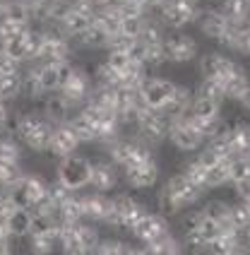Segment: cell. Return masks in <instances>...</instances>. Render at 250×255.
Wrapping results in <instances>:
<instances>
[{"label":"cell","mask_w":250,"mask_h":255,"mask_svg":"<svg viewBox=\"0 0 250 255\" xmlns=\"http://www.w3.org/2000/svg\"><path fill=\"white\" fill-rule=\"evenodd\" d=\"M51 132H53V123L46 121L41 114L36 111H17V140L22 142V147H27L29 152L36 154H46L48 142H51Z\"/></svg>","instance_id":"6da1fadb"},{"label":"cell","mask_w":250,"mask_h":255,"mask_svg":"<svg viewBox=\"0 0 250 255\" xmlns=\"http://www.w3.org/2000/svg\"><path fill=\"white\" fill-rule=\"evenodd\" d=\"M200 10L202 7L190 2V0H161L154 19L168 31H183L188 24H193L197 19Z\"/></svg>","instance_id":"7a4b0ae2"},{"label":"cell","mask_w":250,"mask_h":255,"mask_svg":"<svg viewBox=\"0 0 250 255\" xmlns=\"http://www.w3.org/2000/svg\"><path fill=\"white\" fill-rule=\"evenodd\" d=\"M89 176H92V159L80 156L77 152L60 159L56 171V181L70 193H80L84 188H89Z\"/></svg>","instance_id":"3957f363"},{"label":"cell","mask_w":250,"mask_h":255,"mask_svg":"<svg viewBox=\"0 0 250 255\" xmlns=\"http://www.w3.org/2000/svg\"><path fill=\"white\" fill-rule=\"evenodd\" d=\"M176 82L173 80H168V77H161V75H149L142 85L137 87V97L139 101L147 106V109H152V111H164L168 106V101L171 97L176 94Z\"/></svg>","instance_id":"277c9868"},{"label":"cell","mask_w":250,"mask_h":255,"mask_svg":"<svg viewBox=\"0 0 250 255\" xmlns=\"http://www.w3.org/2000/svg\"><path fill=\"white\" fill-rule=\"evenodd\" d=\"M168 128H171V121L164 111H152L147 106H142L137 114V121H135V135L139 140H144L147 144H159L168 137Z\"/></svg>","instance_id":"5b68a950"},{"label":"cell","mask_w":250,"mask_h":255,"mask_svg":"<svg viewBox=\"0 0 250 255\" xmlns=\"http://www.w3.org/2000/svg\"><path fill=\"white\" fill-rule=\"evenodd\" d=\"M164 56H166V63L188 65L200 56V43L185 31H168L164 36Z\"/></svg>","instance_id":"8992f818"},{"label":"cell","mask_w":250,"mask_h":255,"mask_svg":"<svg viewBox=\"0 0 250 255\" xmlns=\"http://www.w3.org/2000/svg\"><path fill=\"white\" fill-rule=\"evenodd\" d=\"M144 212L142 202L132 198L130 193H116L111 198V214L106 219V224L111 229H130V224Z\"/></svg>","instance_id":"52a82bcc"},{"label":"cell","mask_w":250,"mask_h":255,"mask_svg":"<svg viewBox=\"0 0 250 255\" xmlns=\"http://www.w3.org/2000/svg\"><path fill=\"white\" fill-rule=\"evenodd\" d=\"M127 231H130L139 243L147 246V243H152V241H156V239H161V236H166L171 229H168L166 217H161L159 212H147V210H144V212L130 224Z\"/></svg>","instance_id":"ba28073f"},{"label":"cell","mask_w":250,"mask_h":255,"mask_svg":"<svg viewBox=\"0 0 250 255\" xmlns=\"http://www.w3.org/2000/svg\"><path fill=\"white\" fill-rule=\"evenodd\" d=\"M166 140L171 142L178 152H185V154L197 152V149L205 147V135H202L188 118H185V121H173V123H171Z\"/></svg>","instance_id":"9c48e42d"},{"label":"cell","mask_w":250,"mask_h":255,"mask_svg":"<svg viewBox=\"0 0 250 255\" xmlns=\"http://www.w3.org/2000/svg\"><path fill=\"white\" fill-rule=\"evenodd\" d=\"M164 188L176 198V202L181 205L183 210L195 207L200 200L205 198V193H207V190H202L200 185H195L185 173H181V171H178V173H171L166 178V183H164Z\"/></svg>","instance_id":"30bf717a"},{"label":"cell","mask_w":250,"mask_h":255,"mask_svg":"<svg viewBox=\"0 0 250 255\" xmlns=\"http://www.w3.org/2000/svg\"><path fill=\"white\" fill-rule=\"evenodd\" d=\"M121 183V171L109 156H97L92 159V176H89V188L97 193H109Z\"/></svg>","instance_id":"8fae6325"},{"label":"cell","mask_w":250,"mask_h":255,"mask_svg":"<svg viewBox=\"0 0 250 255\" xmlns=\"http://www.w3.org/2000/svg\"><path fill=\"white\" fill-rule=\"evenodd\" d=\"M77 207H80V214H82V222L106 224V219L111 214V198L106 193L92 190L89 195H77Z\"/></svg>","instance_id":"7c38bea8"},{"label":"cell","mask_w":250,"mask_h":255,"mask_svg":"<svg viewBox=\"0 0 250 255\" xmlns=\"http://www.w3.org/2000/svg\"><path fill=\"white\" fill-rule=\"evenodd\" d=\"M121 178H123L130 188H135V190H147V188H154V185L159 183V178H161V169H159L156 156L149 159V161H142V164L132 166V169L121 171Z\"/></svg>","instance_id":"4fadbf2b"},{"label":"cell","mask_w":250,"mask_h":255,"mask_svg":"<svg viewBox=\"0 0 250 255\" xmlns=\"http://www.w3.org/2000/svg\"><path fill=\"white\" fill-rule=\"evenodd\" d=\"M92 89H94V82H92V75L84 70V68H77L75 75L70 77L65 85L60 87L58 92L65 97V99L75 106V109H80L84 101L89 99V94H92Z\"/></svg>","instance_id":"5bb4252c"},{"label":"cell","mask_w":250,"mask_h":255,"mask_svg":"<svg viewBox=\"0 0 250 255\" xmlns=\"http://www.w3.org/2000/svg\"><path fill=\"white\" fill-rule=\"evenodd\" d=\"M80 149V140L75 137V132H72V128L68 123H58L53 126V132H51V142H48V149H46V154H51L53 159H65V156L75 154Z\"/></svg>","instance_id":"9a60e30c"},{"label":"cell","mask_w":250,"mask_h":255,"mask_svg":"<svg viewBox=\"0 0 250 255\" xmlns=\"http://www.w3.org/2000/svg\"><path fill=\"white\" fill-rule=\"evenodd\" d=\"M197 27L202 31V36H207L209 41H217L222 43V39L226 36V31H229V19H226V14L222 10H217V7H202L200 14H197Z\"/></svg>","instance_id":"2e32d148"},{"label":"cell","mask_w":250,"mask_h":255,"mask_svg":"<svg viewBox=\"0 0 250 255\" xmlns=\"http://www.w3.org/2000/svg\"><path fill=\"white\" fill-rule=\"evenodd\" d=\"M39 101H41V109H43L41 116L46 118V121H51L53 126L70 121V116L77 111V109H75L60 92H48V94H43Z\"/></svg>","instance_id":"e0dca14e"},{"label":"cell","mask_w":250,"mask_h":255,"mask_svg":"<svg viewBox=\"0 0 250 255\" xmlns=\"http://www.w3.org/2000/svg\"><path fill=\"white\" fill-rule=\"evenodd\" d=\"M31 217H34L31 210L12 207L7 212V217H5V231H7V236H12V239H27L29 234H31Z\"/></svg>","instance_id":"ac0fdd59"},{"label":"cell","mask_w":250,"mask_h":255,"mask_svg":"<svg viewBox=\"0 0 250 255\" xmlns=\"http://www.w3.org/2000/svg\"><path fill=\"white\" fill-rule=\"evenodd\" d=\"M219 116H222V101L207 99V97H197V94L193 97L190 116H188V118H197V121H217Z\"/></svg>","instance_id":"d6986e66"},{"label":"cell","mask_w":250,"mask_h":255,"mask_svg":"<svg viewBox=\"0 0 250 255\" xmlns=\"http://www.w3.org/2000/svg\"><path fill=\"white\" fill-rule=\"evenodd\" d=\"M229 149H231V154L250 156V126L246 121L234 123L231 135H229Z\"/></svg>","instance_id":"ffe728a7"},{"label":"cell","mask_w":250,"mask_h":255,"mask_svg":"<svg viewBox=\"0 0 250 255\" xmlns=\"http://www.w3.org/2000/svg\"><path fill=\"white\" fill-rule=\"evenodd\" d=\"M226 58L229 56L222 53V51H207V53L197 56V72H200V77H217L222 72Z\"/></svg>","instance_id":"44dd1931"},{"label":"cell","mask_w":250,"mask_h":255,"mask_svg":"<svg viewBox=\"0 0 250 255\" xmlns=\"http://www.w3.org/2000/svg\"><path fill=\"white\" fill-rule=\"evenodd\" d=\"M29 251L31 255H53L58 251V231L48 234H29Z\"/></svg>","instance_id":"7402d4cb"},{"label":"cell","mask_w":250,"mask_h":255,"mask_svg":"<svg viewBox=\"0 0 250 255\" xmlns=\"http://www.w3.org/2000/svg\"><path fill=\"white\" fill-rule=\"evenodd\" d=\"M24 31H27V29H24ZM24 31H22V34H14V36L5 39V41H0V51L10 58V60L19 63V65L27 63V41H24Z\"/></svg>","instance_id":"603a6c76"},{"label":"cell","mask_w":250,"mask_h":255,"mask_svg":"<svg viewBox=\"0 0 250 255\" xmlns=\"http://www.w3.org/2000/svg\"><path fill=\"white\" fill-rule=\"evenodd\" d=\"M34 65H36V63H34ZM36 75H39V85H41L43 94H48V92H58V89H60L58 63H39V65H36Z\"/></svg>","instance_id":"cb8c5ba5"},{"label":"cell","mask_w":250,"mask_h":255,"mask_svg":"<svg viewBox=\"0 0 250 255\" xmlns=\"http://www.w3.org/2000/svg\"><path fill=\"white\" fill-rule=\"evenodd\" d=\"M19 94H22V70L0 75V99L10 104V101L19 99Z\"/></svg>","instance_id":"d4e9b609"},{"label":"cell","mask_w":250,"mask_h":255,"mask_svg":"<svg viewBox=\"0 0 250 255\" xmlns=\"http://www.w3.org/2000/svg\"><path fill=\"white\" fill-rule=\"evenodd\" d=\"M222 46L234 51L236 56L250 58V27L243 29V31H236V34H226L222 39Z\"/></svg>","instance_id":"484cf974"},{"label":"cell","mask_w":250,"mask_h":255,"mask_svg":"<svg viewBox=\"0 0 250 255\" xmlns=\"http://www.w3.org/2000/svg\"><path fill=\"white\" fill-rule=\"evenodd\" d=\"M200 210H202L205 217L214 219V222L222 224V227L231 224V205H226L224 200H209V202H205Z\"/></svg>","instance_id":"4316f807"},{"label":"cell","mask_w":250,"mask_h":255,"mask_svg":"<svg viewBox=\"0 0 250 255\" xmlns=\"http://www.w3.org/2000/svg\"><path fill=\"white\" fill-rule=\"evenodd\" d=\"M229 169H226V159L224 161H217L214 166H209L205 171V188L207 190H217V188H224L229 185Z\"/></svg>","instance_id":"83f0119b"},{"label":"cell","mask_w":250,"mask_h":255,"mask_svg":"<svg viewBox=\"0 0 250 255\" xmlns=\"http://www.w3.org/2000/svg\"><path fill=\"white\" fill-rule=\"evenodd\" d=\"M226 169H229V181L236 183L243 178H250V156L231 154L226 159Z\"/></svg>","instance_id":"f1b7e54d"},{"label":"cell","mask_w":250,"mask_h":255,"mask_svg":"<svg viewBox=\"0 0 250 255\" xmlns=\"http://www.w3.org/2000/svg\"><path fill=\"white\" fill-rule=\"evenodd\" d=\"M77 236H80V243L84 246V251L89 255L94 253L99 248V243H101L99 229L94 224H89V222H77Z\"/></svg>","instance_id":"f546056e"},{"label":"cell","mask_w":250,"mask_h":255,"mask_svg":"<svg viewBox=\"0 0 250 255\" xmlns=\"http://www.w3.org/2000/svg\"><path fill=\"white\" fill-rule=\"evenodd\" d=\"M156 207H159V214L161 217H178V214L183 212V207L176 202V198L168 193L166 188L161 185V190H159V198H156Z\"/></svg>","instance_id":"4dcf8cb0"},{"label":"cell","mask_w":250,"mask_h":255,"mask_svg":"<svg viewBox=\"0 0 250 255\" xmlns=\"http://www.w3.org/2000/svg\"><path fill=\"white\" fill-rule=\"evenodd\" d=\"M219 7L217 10H222L226 17H248L250 12V0H219L217 2Z\"/></svg>","instance_id":"1f68e13d"},{"label":"cell","mask_w":250,"mask_h":255,"mask_svg":"<svg viewBox=\"0 0 250 255\" xmlns=\"http://www.w3.org/2000/svg\"><path fill=\"white\" fill-rule=\"evenodd\" d=\"M205 171H207V169H205V166L197 161V156H195V159H188V161L183 164L181 173H185V176H188L195 185H200L202 190H207V188H205Z\"/></svg>","instance_id":"d6a6232c"},{"label":"cell","mask_w":250,"mask_h":255,"mask_svg":"<svg viewBox=\"0 0 250 255\" xmlns=\"http://www.w3.org/2000/svg\"><path fill=\"white\" fill-rule=\"evenodd\" d=\"M178 217H181L183 234H193V231H197L200 222H202V210H197V207H188V210H183Z\"/></svg>","instance_id":"836d02e7"},{"label":"cell","mask_w":250,"mask_h":255,"mask_svg":"<svg viewBox=\"0 0 250 255\" xmlns=\"http://www.w3.org/2000/svg\"><path fill=\"white\" fill-rule=\"evenodd\" d=\"M231 224H234L238 231H243V229L250 227V205L241 202L236 207H231Z\"/></svg>","instance_id":"e575fe53"},{"label":"cell","mask_w":250,"mask_h":255,"mask_svg":"<svg viewBox=\"0 0 250 255\" xmlns=\"http://www.w3.org/2000/svg\"><path fill=\"white\" fill-rule=\"evenodd\" d=\"M234 185V190H236V195L241 202H250V178H243V181H236Z\"/></svg>","instance_id":"d590c367"},{"label":"cell","mask_w":250,"mask_h":255,"mask_svg":"<svg viewBox=\"0 0 250 255\" xmlns=\"http://www.w3.org/2000/svg\"><path fill=\"white\" fill-rule=\"evenodd\" d=\"M236 104H238V106H241V109H248V111H250V85L246 87V89H243L241 94H238Z\"/></svg>","instance_id":"8d00e7d4"},{"label":"cell","mask_w":250,"mask_h":255,"mask_svg":"<svg viewBox=\"0 0 250 255\" xmlns=\"http://www.w3.org/2000/svg\"><path fill=\"white\" fill-rule=\"evenodd\" d=\"M94 7H101V5H106V2H113V0H89Z\"/></svg>","instance_id":"74e56055"},{"label":"cell","mask_w":250,"mask_h":255,"mask_svg":"<svg viewBox=\"0 0 250 255\" xmlns=\"http://www.w3.org/2000/svg\"><path fill=\"white\" fill-rule=\"evenodd\" d=\"M248 22H250V12H248Z\"/></svg>","instance_id":"f35d334b"}]
</instances>
